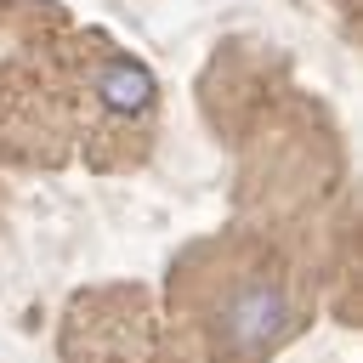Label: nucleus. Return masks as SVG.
<instances>
[{
    "mask_svg": "<svg viewBox=\"0 0 363 363\" xmlns=\"http://www.w3.org/2000/svg\"><path fill=\"white\" fill-rule=\"evenodd\" d=\"M91 85H96V102L108 113H147L153 108V79L130 57H102V68H96Z\"/></svg>",
    "mask_w": 363,
    "mask_h": 363,
    "instance_id": "f257e3e1",
    "label": "nucleus"
}]
</instances>
